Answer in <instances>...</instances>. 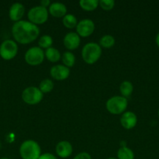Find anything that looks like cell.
I'll use <instances>...</instances> for the list:
<instances>
[{
    "mask_svg": "<svg viewBox=\"0 0 159 159\" xmlns=\"http://www.w3.org/2000/svg\"><path fill=\"white\" fill-rule=\"evenodd\" d=\"M12 34L16 42L21 44H28L34 42L40 34L37 25L26 20L16 22L12 27Z\"/></svg>",
    "mask_w": 159,
    "mask_h": 159,
    "instance_id": "obj_1",
    "label": "cell"
},
{
    "mask_svg": "<svg viewBox=\"0 0 159 159\" xmlns=\"http://www.w3.org/2000/svg\"><path fill=\"white\" fill-rule=\"evenodd\" d=\"M101 48L98 43L90 42L86 43L82 49L81 55L84 62L88 65L96 63L101 56Z\"/></svg>",
    "mask_w": 159,
    "mask_h": 159,
    "instance_id": "obj_2",
    "label": "cell"
},
{
    "mask_svg": "<svg viewBox=\"0 0 159 159\" xmlns=\"http://www.w3.org/2000/svg\"><path fill=\"white\" fill-rule=\"evenodd\" d=\"M20 155L22 159H38L41 155V149L37 141L26 140L20 145Z\"/></svg>",
    "mask_w": 159,
    "mask_h": 159,
    "instance_id": "obj_3",
    "label": "cell"
},
{
    "mask_svg": "<svg viewBox=\"0 0 159 159\" xmlns=\"http://www.w3.org/2000/svg\"><path fill=\"white\" fill-rule=\"evenodd\" d=\"M128 106L126 98L122 96H115L108 99L106 102V109L113 115H119L123 113Z\"/></svg>",
    "mask_w": 159,
    "mask_h": 159,
    "instance_id": "obj_4",
    "label": "cell"
},
{
    "mask_svg": "<svg viewBox=\"0 0 159 159\" xmlns=\"http://www.w3.org/2000/svg\"><path fill=\"white\" fill-rule=\"evenodd\" d=\"M48 10L41 6H37L31 8L27 12V18L31 23L35 25H41L48 19Z\"/></svg>",
    "mask_w": 159,
    "mask_h": 159,
    "instance_id": "obj_5",
    "label": "cell"
},
{
    "mask_svg": "<svg viewBox=\"0 0 159 159\" xmlns=\"http://www.w3.org/2000/svg\"><path fill=\"white\" fill-rule=\"evenodd\" d=\"M21 96L25 103L28 105H36L42 100L44 94L41 92L39 88L30 86L23 90Z\"/></svg>",
    "mask_w": 159,
    "mask_h": 159,
    "instance_id": "obj_6",
    "label": "cell"
},
{
    "mask_svg": "<svg viewBox=\"0 0 159 159\" xmlns=\"http://www.w3.org/2000/svg\"><path fill=\"white\" fill-rule=\"evenodd\" d=\"M45 57V52L39 47H32L29 48L24 55L25 61L31 66L41 65L44 61Z\"/></svg>",
    "mask_w": 159,
    "mask_h": 159,
    "instance_id": "obj_7",
    "label": "cell"
},
{
    "mask_svg": "<svg viewBox=\"0 0 159 159\" xmlns=\"http://www.w3.org/2000/svg\"><path fill=\"white\" fill-rule=\"evenodd\" d=\"M18 53L17 42L12 40H6L0 45V56L6 61L13 59Z\"/></svg>",
    "mask_w": 159,
    "mask_h": 159,
    "instance_id": "obj_8",
    "label": "cell"
},
{
    "mask_svg": "<svg viewBox=\"0 0 159 159\" xmlns=\"http://www.w3.org/2000/svg\"><path fill=\"white\" fill-rule=\"evenodd\" d=\"M76 34L80 37H87L91 35L95 29L94 23L90 19H84L76 25Z\"/></svg>",
    "mask_w": 159,
    "mask_h": 159,
    "instance_id": "obj_9",
    "label": "cell"
},
{
    "mask_svg": "<svg viewBox=\"0 0 159 159\" xmlns=\"http://www.w3.org/2000/svg\"><path fill=\"white\" fill-rule=\"evenodd\" d=\"M50 75L56 81H63L68 79L70 75V68L63 65H56L51 67Z\"/></svg>",
    "mask_w": 159,
    "mask_h": 159,
    "instance_id": "obj_10",
    "label": "cell"
},
{
    "mask_svg": "<svg viewBox=\"0 0 159 159\" xmlns=\"http://www.w3.org/2000/svg\"><path fill=\"white\" fill-rule=\"evenodd\" d=\"M63 44L67 50H76L80 44V37L75 32L68 33L63 38Z\"/></svg>",
    "mask_w": 159,
    "mask_h": 159,
    "instance_id": "obj_11",
    "label": "cell"
},
{
    "mask_svg": "<svg viewBox=\"0 0 159 159\" xmlns=\"http://www.w3.org/2000/svg\"><path fill=\"white\" fill-rule=\"evenodd\" d=\"M120 123L123 128L130 130L136 127L137 124V116L133 112L127 111L123 113L120 119Z\"/></svg>",
    "mask_w": 159,
    "mask_h": 159,
    "instance_id": "obj_12",
    "label": "cell"
},
{
    "mask_svg": "<svg viewBox=\"0 0 159 159\" xmlns=\"http://www.w3.org/2000/svg\"><path fill=\"white\" fill-rule=\"evenodd\" d=\"M25 12V8L22 3L16 2L11 6L9 10V16L12 21L18 22L22 20L21 19L23 18L24 16Z\"/></svg>",
    "mask_w": 159,
    "mask_h": 159,
    "instance_id": "obj_13",
    "label": "cell"
},
{
    "mask_svg": "<svg viewBox=\"0 0 159 159\" xmlns=\"http://www.w3.org/2000/svg\"><path fill=\"white\" fill-rule=\"evenodd\" d=\"M73 146L69 141H59L55 147V152L59 157L62 158H67L73 153Z\"/></svg>",
    "mask_w": 159,
    "mask_h": 159,
    "instance_id": "obj_14",
    "label": "cell"
},
{
    "mask_svg": "<svg viewBox=\"0 0 159 159\" xmlns=\"http://www.w3.org/2000/svg\"><path fill=\"white\" fill-rule=\"evenodd\" d=\"M48 13L55 18H61L67 14V8L62 2H53L48 7Z\"/></svg>",
    "mask_w": 159,
    "mask_h": 159,
    "instance_id": "obj_15",
    "label": "cell"
},
{
    "mask_svg": "<svg viewBox=\"0 0 159 159\" xmlns=\"http://www.w3.org/2000/svg\"><path fill=\"white\" fill-rule=\"evenodd\" d=\"M45 56L47 58V60H48L51 63L58 62L62 58V56H61V54L59 50L55 48H51V47L45 50Z\"/></svg>",
    "mask_w": 159,
    "mask_h": 159,
    "instance_id": "obj_16",
    "label": "cell"
},
{
    "mask_svg": "<svg viewBox=\"0 0 159 159\" xmlns=\"http://www.w3.org/2000/svg\"><path fill=\"white\" fill-rule=\"evenodd\" d=\"M79 5L81 9L85 11H94L98 8L99 5V1L98 0H80L79 2Z\"/></svg>",
    "mask_w": 159,
    "mask_h": 159,
    "instance_id": "obj_17",
    "label": "cell"
},
{
    "mask_svg": "<svg viewBox=\"0 0 159 159\" xmlns=\"http://www.w3.org/2000/svg\"><path fill=\"white\" fill-rule=\"evenodd\" d=\"M119 90L122 96L127 98L132 95V91H133V85H132V82H130L129 81H123L120 85Z\"/></svg>",
    "mask_w": 159,
    "mask_h": 159,
    "instance_id": "obj_18",
    "label": "cell"
},
{
    "mask_svg": "<svg viewBox=\"0 0 159 159\" xmlns=\"http://www.w3.org/2000/svg\"><path fill=\"white\" fill-rule=\"evenodd\" d=\"M133 152L129 148L126 146H122L117 152V158L118 159H134Z\"/></svg>",
    "mask_w": 159,
    "mask_h": 159,
    "instance_id": "obj_19",
    "label": "cell"
},
{
    "mask_svg": "<svg viewBox=\"0 0 159 159\" xmlns=\"http://www.w3.org/2000/svg\"><path fill=\"white\" fill-rule=\"evenodd\" d=\"M62 61L63 65H65L67 68H71L75 65L76 61V57L75 55L70 51H65L62 55Z\"/></svg>",
    "mask_w": 159,
    "mask_h": 159,
    "instance_id": "obj_20",
    "label": "cell"
},
{
    "mask_svg": "<svg viewBox=\"0 0 159 159\" xmlns=\"http://www.w3.org/2000/svg\"><path fill=\"white\" fill-rule=\"evenodd\" d=\"M62 23L64 26L68 29H73L76 27L77 25V19L73 14H66L65 16L62 18Z\"/></svg>",
    "mask_w": 159,
    "mask_h": 159,
    "instance_id": "obj_21",
    "label": "cell"
},
{
    "mask_svg": "<svg viewBox=\"0 0 159 159\" xmlns=\"http://www.w3.org/2000/svg\"><path fill=\"white\" fill-rule=\"evenodd\" d=\"M53 88H54V82L51 80V79H45L42 80L40 82L39 85V89L41 90L42 93H48L51 91H52Z\"/></svg>",
    "mask_w": 159,
    "mask_h": 159,
    "instance_id": "obj_22",
    "label": "cell"
},
{
    "mask_svg": "<svg viewBox=\"0 0 159 159\" xmlns=\"http://www.w3.org/2000/svg\"><path fill=\"white\" fill-rule=\"evenodd\" d=\"M115 43V38L112 35L103 36L99 40V45L101 46V48L102 47L104 48H111L112 47L114 46Z\"/></svg>",
    "mask_w": 159,
    "mask_h": 159,
    "instance_id": "obj_23",
    "label": "cell"
},
{
    "mask_svg": "<svg viewBox=\"0 0 159 159\" xmlns=\"http://www.w3.org/2000/svg\"><path fill=\"white\" fill-rule=\"evenodd\" d=\"M53 43L52 37L49 35H43L40 37L38 40L39 48H44V49H48L51 48Z\"/></svg>",
    "mask_w": 159,
    "mask_h": 159,
    "instance_id": "obj_24",
    "label": "cell"
},
{
    "mask_svg": "<svg viewBox=\"0 0 159 159\" xmlns=\"http://www.w3.org/2000/svg\"><path fill=\"white\" fill-rule=\"evenodd\" d=\"M115 3L114 0H100L99 6L104 10L109 11L113 9L115 6Z\"/></svg>",
    "mask_w": 159,
    "mask_h": 159,
    "instance_id": "obj_25",
    "label": "cell"
},
{
    "mask_svg": "<svg viewBox=\"0 0 159 159\" xmlns=\"http://www.w3.org/2000/svg\"><path fill=\"white\" fill-rule=\"evenodd\" d=\"M73 159H91V156L87 152H80L77 154Z\"/></svg>",
    "mask_w": 159,
    "mask_h": 159,
    "instance_id": "obj_26",
    "label": "cell"
},
{
    "mask_svg": "<svg viewBox=\"0 0 159 159\" xmlns=\"http://www.w3.org/2000/svg\"><path fill=\"white\" fill-rule=\"evenodd\" d=\"M38 159H57V158L51 153H44L41 154Z\"/></svg>",
    "mask_w": 159,
    "mask_h": 159,
    "instance_id": "obj_27",
    "label": "cell"
},
{
    "mask_svg": "<svg viewBox=\"0 0 159 159\" xmlns=\"http://www.w3.org/2000/svg\"><path fill=\"white\" fill-rule=\"evenodd\" d=\"M50 5H51V2H50L49 0H42V1H41L40 6H43V7L45 8L49 7Z\"/></svg>",
    "mask_w": 159,
    "mask_h": 159,
    "instance_id": "obj_28",
    "label": "cell"
},
{
    "mask_svg": "<svg viewBox=\"0 0 159 159\" xmlns=\"http://www.w3.org/2000/svg\"><path fill=\"white\" fill-rule=\"evenodd\" d=\"M155 43H156V44L157 45V47H158V48H159V32L157 33V35H156Z\"/></svg>",
    "mask_w": 159,
    "mask_h": 159,
    "instance_id": "obj_29",
    "label": "cell"
},
{
    "mask_svg": "<svg viewBox=\"0 0 159 159\" xmlns=\"http://www.w3.org/2000/svg\"><path fill=\"white\" fill-rule=\"evenodd\" d=\"M107 159H118L117 158H113V157H112V158H107Z\"/></svg>",
    "mask_w": 159,
    "mask_h": 159,
    "instance_id": "obj_30",
    "label": "cell"
},
{
    "mask_svg": "<svg viewBox=\"0 0 159 159\" xmlns=\"http://www.w3.org/2000/svg\"><path fill=\"white\" fill-rule=\"evenodd\" d=\"M0 159H9V158H0Z\"/></svg>",
    "mask_w": 159,
    "mask_h": 159,
    "instance_id": "obj_31",
    "label": "cell"
},
{
    "mask_svg": "<svg viewBox=\"0 0 159 159\" xmlns=\"http://www.w3.org/2000/svg\"><path fill=\"white\" fill-rule=\"evenodd\" d=\"M157 115H158V116H159V109H158V111H157Z\"/></svg>",
    "mask_w": 159,
    "mask_h": 159,
    "instance_id": "obj_32",
    "label": "cell"
}]
</instances>
